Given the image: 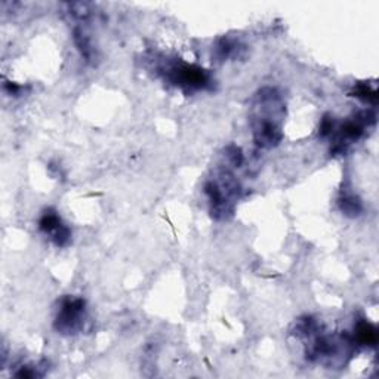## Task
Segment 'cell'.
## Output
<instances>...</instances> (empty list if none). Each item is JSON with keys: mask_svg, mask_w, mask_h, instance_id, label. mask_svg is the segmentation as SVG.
Segmentation results:
<instances>
[{"mask_svg": "<svg viewBox=\"0 0 379 379\" xmlns=\"http://www.w3.org/2000/svg\"><path fill=\"white\" fill-rule=\"evenodd\" d=\"M41 229L52 237L58 246H62L69 242L70 231L67 227L61 222L58 215L54 212H48L43 215V218L41 221Z\"/></svg>", "mask_w": 379, "mask_h": 379, "instance_id": "3957f363", "label": "cell"}, {"mask_svg": "<svg viewBox=\"0 0 379 379\" xmlns=\"http://www.w3.org/2000/svg\"><path fill=\"white\" fill-rule=\"evenodd\" d=\"M343 210H345L347 213L357 215L362 210V203H360V201L355 196L345 197L343 200Z\"/></svg>", "mask_w": 379, "mask_h": 379, "instance_id": "5b68a950", "label": "cell"}, {"mask_svg": "<svg viewBox=\"0 0 379 379\" xmlns=\"http://www.w3.org/2000/svg\"><path fill=\"white\" fill-rule=\"evenodd\" d=\"M357 336L362 344L366 345H375L376 344V329L372 327L371 324H362L357 329Z\"/></svg>", "mask_w": 379, "mask_h": 379, "instance_id": "277c9868", "label": "cell"}, {"mask_svg": "<svg viewBox=\"0 0 379 379\" xmlns=\"http://www.w3.org/2000/svg\"><path fill=\"white\" fill-rule=\"evenodd\" d=\"M279 95L273 90H265L258 96V113L254 124L257 144L262 147H273L280 140L279 122L276 119L279 111Z\"/></svg>", "mask_w": 379, "mask_h": 379, "instance_id": "6da1fadb", "label": "cell"}, {"mask_svg": "<svg viewBox=\"0 0 379 379\" xmlns=\"http://www.w3.org/2000/svg\"><path fill=\"white\" fill-rule=\"evenodd\" d=\"M85 313V302L82 299H67L61 307L57 319L58 331L74 334L82 326Z\"/></svg>", "mask_w": 379, "mask_h": 379, "instance_id": "7a4b0ae2", "label": "cell"}]
</instances>
